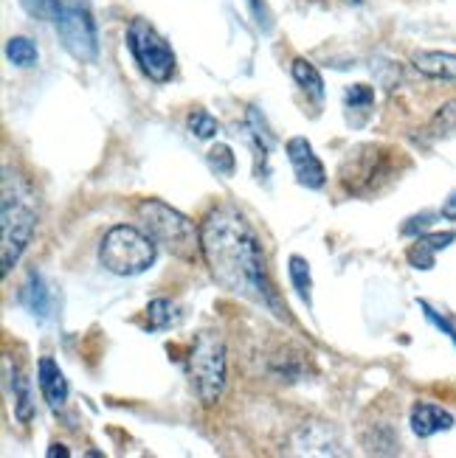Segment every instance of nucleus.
Masks as SVG:
<instances>
[{
	"instance_id": "f03ea898",
	"label": "nucleus",
	"mask_w": 456,
	"mask_h": 458,
	"mask_svg": "<svg viewBox=\"0 0 456 458\" xmlns=\"http://www.w3.org/2000/svg\"><path fill=\"white\" fill-rule=\"evenodd\" d=\"M37 228V197L31 186L12 169H4V200H0V265L4 276L20 262Z\"/></svg>"
},
{
	"instance_id": "39448f33",
	"label": "nucleus",
	"mask_w": 456,
	"mask_h": 458,
	"mask_svg": "<svg viewBox=\"0 0 456 458\" xmlns=\"http://www.w3.org/2000/svg\"><path fill=\"white\" fill-rule=\"evenodd\" d=\"M189 377L201 403L211 408L226 388V346L217 332H201L189 354Z\"/></svg>"
},
{
	"instance_id": "a211bd4d",
	"label": "nucleus",
	"mask_w": 456,
	"mask_h": 458,
	"mask_svg": "<svg viewBox=\"0 0 456 458\" xmlns=\"http://www.w3.org/2000/svg\"><path fill=\"white\" fill-rule=\"evenodd\" d=\"M288 273H290V282H293V290L299 293V298L305 304H310V265H307V259L302 256H290V262H288Z\"/></svg>"
},
{
	"instance_id": "412c9836",
	"label": "nucleus",
	"mask_w": 456,
	"mask_h": 458,
	"mask_svg": "<svg viewBox=\"0 0 456 458\" xmlns=\"http://www.w3.org/2000/svg\"><path fill=\"white\" fill-rule=\"evenodd\" d=\"M428 132L434 138H445L451 132H456V102H448L437 110V115H434V122L428 124Z\"/></svg>"
},
{
	"instance_id": "9d476101",
	"label": "nucleus",
	"mask_w": 456,
	"mask_h": 458,
	"mask_svg": "<svg viewBox=\"0 0 456 458\" xmlns=\"http://www.w3.org/2000/svg\"><path fill=\"white\" fill-rule=\"evenodd\" d=\"M451 242H456V231H437V233H420L417 242L409 248V265L417 270H431L434 256L445 250Z\"/></svg>"
},
{
	"instance_id": "2eb2a0df",
	"label": "nucleus",
	"mask_w": 456,
	"mask_h": 458,
	"mask_svg": "<svg viewBox=\"0 0 456 458\" xmlns=\"http://www.w3.org/2000/svg\"><path fill=\"white\" fill-rule=\"evenodd\" d=\"M9 386L14 396V416L20 425H29L34 420V396H31V383L26 380V374L17 366H9Z\"/></svg>"
},
{
	"instance_id": "c85d7f7f",
	"label": "nucleus",
	"mask_w": 456,
	"mask_h": 458,
	"mask_svg": "<svg viewBox=\"0 0 456 458\" xmlns=\"http://www.w3.org/2000/svg\"><path fill=\"white\" fill-rule=\"evenodd\" d=\"M46 455H48V458H56V455H63V458H68V455H71V450H68L65 445H51Z\"/></svg>"
},
{
	"instance_id": "bb28decb",
	"label": "nucleus",
	"mask_w": 456,
	"mask_h": 458,
	"mask_svg": "<svg viewBox=\"0 0 456 458\" xmlns=\"http://www.w3.org/2000/svg\"><path fill=\"white\" fill-rule=\"evenodd\" d=\"M431 220H434V214H420V216H411V220L403 225V233L406 236H414V233H423L428 225H431Z\"/></svg>"
},
{
	"instance_id": "1a4fd4ad",
	"label": "nucleus",
	"mask_w": 456,
	"mask_h": 458,
	"mask_svg": "<svg viewBox=\"0 0 456 458\" xmlns=\"http://www.w3.org/2000/svg\"><path fill=\"white\" fill-rule=\"evenodd\" d=\"M285 152H288V161H290V166H293V172H296V181H299L305 189L319 191V189L327 186L324 164L319 161V157H315V152H313V147H310L307 138H302V135L290 138L288 147H285Z\"/></svg>"
},
{
	"instance_id": "7ed1b4c3",
	"label": "nucleus",
	"mask_w": 456,
	"mask_h": 458,
	"mask_svg": "<svg viewBox=\"0 0 456 458\" xmlns=\"http://www.w3.org/2000/svg\"><path fill=\"white\" fill-rule=\"evenodd\" d=\"M135 216L152 242L172 256L184 259V262H197V256H203L201 228L164 200H142L135 206Z\"/></svg>"
},
{
	"instance_id": "f257e3e1",
	"label": "nucleus",
	"mask_w": 456,
	"mask_h": 458,
	"mask_svg": "<svg viewBox=\"0 0 456 458\" xmlns=\"http://www.w3.org/2000/svg\"><path fill=\"white\" fill-rule=\"evenodd\" d=\"M201 250L214 282L223 290L251 298L254 304L271 310L276 318H285L288 310L268 278L260 236L254 233L240 211L228 206L211 208L201 223Z\"/></svg>"
},
{
	"instance_id": "cd10ccee",
	"label": "nucleus",
	"mask_w": 456,
	"mask_h": 458,
	"mask_svg": "<svg viewBox=\"0 0 456 458\" xmlns=\"http://www.w3.org/2000/svg\"><path fill=\"white\" fill-rule=\"evenodd\" d=\"M443 216H445V220H456V191L448 197V200H445V206H443Z\"/></svg>"
},
{
	"instance_id": "ddd939ff",
	"label": "nucleus",
	"mask_w": 456,
	"mask_h": 458,
	"mask_svg": "<svg viewBox=\"0 0 456 458\" xmlns=\"http://www.w3.org/2000/svg\"><path fill=\"white\" fill-rule=\"evenodd\" d=\"M20 304H23L34 318H48L51 315V293L43 282V276L31 270L26 276L23 287H20Z\"/></svg>"
},
{
	"instance_id": "c756f323",
	"label": "nucleus",
	"mask_w": 456,
	"mask_h": 458,
	"mask_svg": "<svg viewBox=\"0 0 456 458\" xmlns=\"http://www.w3.org/2000/svg\"><path fill=\"white\" fill-rule=\"evenodd\" d=\"M352 4H361V0H352Z\"/></svg>"
},
{
	"instance_id": "aec40b11",
	"label": "nucleus",
	"mask_w": 456,
	"mask_h": 458,
	"mask_svg": "<svg viewBox=\"0 0 456 458\" xmlns=\"http://www.w3.org/2000/svg\"><path fill=\"white\" fill-rule=\"evenodd\" d=\"M209 166L217 172V174H223V177H231L234 169H237V157L231 152L228 144H214L209 149Z\"/></svg>"
},
{
	"instance_id": "423d86ee",
	"label": "nucleus",
	"mask_w": 456,
	"mask_h": 458,
	"mask_svg": "<svg viewBox=\"0 0 456 458\" xmlns=\"http://www.w3.org/2000/svg\"><path fill=\"white\" fill-rule=\"evenodd\" d=\"M127 48L142 71L152 82H169L175 76V54L167 39L158 34L147 20L135 17L127 26Z\"/></svg>"
},
{
	"instance_id": "9b49d317",
	"label": "nucleus",
	"mask_w": 456,
	"mask_h": 458,
	"mask_svg": "<svg viewBox=\"0 0 456 458\" xmlns=\"http://www.w3.org/2000/svg\"><path fill=\"white\" fill-rule=\"evenodd\" d=\"M37 380H39V391H43L51 411H59L68 403V380H65V374L59 371V366L51 360V357H43V360H39Z\"/></svg>"
},
{
	"instance_id": "f3484780",
	"label": "nucleus",
	"mask_w": 456,
	"mask_h": 458,
	"mask_svg": "<svg viewBox=\"0 0 456 458\" xmlns=\"http://www.w3.org/2000/svg\"><path fill=\"white\" fill-rule=\"evenodd\" d=\"M37 46L29 37H12L6 43V59L17 68H34L37 65Z\"/></svg>"
},
{
	"instance_id": "a878e982",
	"label": "nucleus",
	"mask_w": 456,
	"mask_h": 458,
	"mask_svg": "<svg viewBox=\"0 0 456 458\" xmlns=\"http://www.w3.org/2000/svg\"><path fill=\"white\" fill-rule=\"evenodd\" d=\"M245 4H248L251 14H254V20H256V26H260L262 31H271V14H268V9H265L262 0H245Z\"/></svg>"
},
{
	"instance_id": "20e7f679",
	"label": "nucleus",
	"mask_w": 456,
	"mask_h": 458,
	"mask_svg": "<svg viewBox=\"0 0 456 458\" xmlns=\"http://www.w3.org/2000/svg\"><path fill=\"white\" fill-rule=\"evenodd\" d=\"M99 262L113 276H138L152 267L155 242L133 225H113L102 245H99Z\"/></svg>"
},
{
	"instance_id": "6e6552de",
	"label": "nucleus",
	"mask_w": 456,
	"mask_h": 458,
	"mask_svg": "<svg viewBox=\"0 0 456 458\" xmlns=\"http://www.w3.org/2000/svg\"><path fill=\"white\" fill-rule=\"evenodd\" d=\"M389 155L381 147H355L339 169L341 186L349 194H372L378 191L383 181H391V164Z\"/></svg>"
},
{
	"instance_id": "4468645a",
	"label": "nucleus",
	"mask_w": 456,
	"mask_h": 458,
	"mask_svg": "<svg viewBox=\"0 0 456 458\" xmlns=\"http://www.w3.org/2000/svg\"><path fill=\"white\" fill-rule=\"evenodd\" d=\"M414 68L423 76L431 79H445V82H456V54H443V51H420L414 54Z\"/></svg>"
},
{
	"instance_id": "b1692460",
	"label": "nucleus",
	"mask_w": 456,
	"mask_h": 458,
	"mask_svg": "<svg viewBox=\"0 0 456 458\" xmlns=\"http://www.w3.org/2000/svg\"><path fill=\"white\" fill-rule=\"evenodd\" d=\"M420 310H423V315H426L428 321H431L434 327H437L445 337H451V344L456 346V324H453V321H448V318H443V315H440L437 310H434L428 301H420Z\"/></svg>"
},
{
	"instance_id": "f8f14e48",
	"label": "nucleus",
	"mask_w": 456,
	"mask_h": 458,
	"mask_svg": "<svg viewBox=\"0 0 456 458\" xmlns=\"http://www.w3.org/2000/svg\"><path fill=\"white\" fill-rule=\"evenodd\" d=\"M411 430L420 436V439H428L434 433H443L453 428V416L440 408V405H431V403H417L411 408Z\"/></svg>"
},
{
	"instance_id": "dca6fc26",
	"label": "nucleus",
	"mask_w": 456,
	"mask_h": 458,
	"mask_svg": "<svg viewBox=\"0 0 456 458\" xmlns=\"http://www.w3.org/2000/svg\"><path fill=\"white\" fill-rule=\"evenodd\" d=\"M290 76L293 82L299 85L310 98H315V102H322L324 98V79L319 73V68H315L313 63H307V59H293L290 63Z\"/></svg>"
},
{
	"instance_id": "0eeeda50",
	"label": "nucleus",
	"mask_w": 456,
	"mask_h": 458,
	"mask_svg": "<svg viewBox=\"0 0 456 458\" xmlns=\"http://www.w3.org/2000/svg\"><path fill=\"white\" fill-rule=\"evenodd\" d=\"M51 23L59 34V43L65 46V51L73 59H79V63H93L99 56L96 23L85 4H79V0H59Z\"/></svg>"
},
{
	"instance_id": "5701e85b",
	"label": "nucleus",
	"mask_w": 456,
	"mask_h": 458,
	"mask_svg": "<svg viewBox=\"0 0 456 458\" xmlns=\"http://www.w3.org/2000/svg\"><path fill=\"white\" fill-rule=\"evenodd\" d=\"M147 318H150V329H164L172 324V304L167 301V298H155V301H150L147 307Z\"/></svg>"
},
{
	"instance_id": "393cba45",
	"label": "nucleus",
	"mask_w": 456,
	"mask_h": 458,
	"mask_svg": "<svg viewBox=\"0 0 456 458\" xmlns=\"http://www.w3.org/2000/svg\"><path fill=\"white\" fill-rule=\"evenodd\" d=\"M20 4H23V9H26L31 17H39V20H54L59 0H20Z\"/></svg>"
},
{
	"instance_id": "4be33fe9",
	"label": "nucleus",
	"mask_w": 456,
	"mask_h": 458,
	"mask_svg": "<svg viewBox=\"0 0 456 458\" xmlns=\"http://www.w3.org/2000/svg\"><path fill=\"white\" fill-rule=\"evenodd\" d=\"M344 105H347L349 110H361V113H366V110L374 105V90H372L369 85H352V88H347V93H344Z\"/></svg>"
},
{
	"instance_id": "6ab92c4d",
	"label": "nucleus",
	"mask_w": 456,
	"mask_h": 458,
	"mask_svg": "<svg viewBox=\"0 0 456 458\" xmlns=\"http://www.w3.org/2000/svg\"><path fill=\"white\" fill-rule=\"evenodd\" d=\"M186 127L194 138H201V141H206V138H214L217 132H220V124H217V118L209 115L206 110H192L189 118H186Z\"/></svg>"
}]
</instances>
